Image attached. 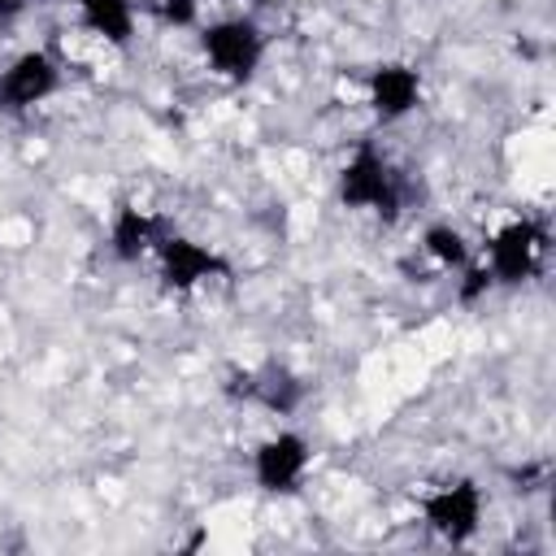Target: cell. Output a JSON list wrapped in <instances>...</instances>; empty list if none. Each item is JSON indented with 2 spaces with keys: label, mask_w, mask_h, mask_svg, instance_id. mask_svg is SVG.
I'll return each instance as SVG.
<instances>
[{
  "label": "cell",
  "mask_w": 556,
  "mask_h": 556,
  "mask_svg": "<svg viewBox=\"0 0 556 556\" xmlns=\"http://www.w3.org/2000/svg\"><path fill=\"white\" fill-rule=\"evenodd\" d=\"M365 104L378 122H400L421 104V74L404 61H382L365 78Z\"/></svg>",
  "instance_id": "obj_8"
},
{
  "label": "cell",
  "mask_w": 556,
  "mask_h": 556,
  "mask_svg": "<svg viewBox=\"0 0 556 556\" xmlns=\"http://www.w3.org/2000/svg\"><path fill=\"white\" fill-rule=\"evenodd\" d=\"M78 4V22L100 35L113 48H126L135 39V0H74Z\"/></svg>",
  "instance_id": "obj_10"
},
{
  "label": "cell",
  "mask_w": 556,
  "mask_h": 556,
  "mask_svg": "<svg viewBox=\"0 0 556 556\" xmlns=\"http://www.w3.org/2000/svg\"><path fill=\"white\" fill-rule=\"evenodd\" d=\"M152 17L169 30H191L200 26V0H152Z\"/></svg>",
  "instance_id": "obj_13"
},
{
  "label": "cell",
  "mask_w": 556,
  "mask_h": 556,
  "mask_svg": "<svg viewBox=\"0 0 556 556\" xmlns=\"http://www.w3.org/2000/svg\"><path fill=\"white\" fill-rule=\"evenodd\" d=\"M26 4H30V0H26ZM35 4H56V0H35Z\"/></svg>",
  "instance_id": "obj_15"
},
{
  "label": "cell",
  "mask_w": 556,
  "mask_h": 556,
  "mask_svg": "<svg viewBox=\"0 0 556 556\" xmlns=\"http://www.w3.org/2000/svg\"><path fill=\"white\" fill-rule=\"evenodd\" d=\"M265 30L252 17H217L200 26L204 65L226 83H248L265 61Z\"/></svg>",
  "instance_id": "obj_3"
},
{
  "label": "cell",
  "mask_w": 556,
  "mask_h": 556,
  "mask_svg": "<svg viewBox=\"0 0 556 556\" xmlns=\"http://www.w3.org/2000/svg\"><path fill=\"white\" fill-rule=\"evenodd\" d=\"M421 252H426L439 269H465V265H469V243H465V235H460L456 226H447V222H439V226H430V230L421 235Z\"/></svg>",
  "instance_id": "obj_12"
},
{
  "label": "cell",
  "mask_w": 556,
  "mask_h": 556,
  "mask_svg": "<svg viewBox=\"0 0 556 556\" xmlns=\"http://www.w3.org/2000/svg\"><path fill=\"white\" fill-rule=\"evenodd\" d=\"M421 521L447 543H469L482 526V486L473 478H447L421 495Z\"/></svg>",
  "instance_id": "obj_5"
},
{
  "label": "cell",
  "mask_w": 556,
  "mask_h": 556,
  "mask_svg": "<svg viewBox=\"0 0 556 556\" xmlns=\"http://www.w3.org/2000/svg\"><path fill=\"white\" fill-rule=\"evenodd\" d=\"M547 252V230L534 217H513L504 226L491 230V239L482 243V269L491 274L495 287H521L539 274Z\"/></svg>",
  "instance_id": "obj_2"
},
{
  "label": "cell",
  "mask_w": 556,
  "mask_h": 556,
  "mask_svg": "<svg viewBox=\"0 0 556 556\" xmlns=\"http://www.w3.org/2000/svg\"><path fill=\"white\" fill-rule=\"evenodd\" d=\"M300 395H304V387L287 369H261V374L243 378V400H252V404H261L265 413H278V417H287L300 404Z\"/></svg>",
  "instance_id": "obj_11"
},
{
  "label": "cell",
  "mask_w": 556,
  "mask_h": 556,
  "mask_svg": "<svg viewBox=\"0 0 556 556\" xmlns=\"http://www.w3.org/2000/svg\"><path fill=\"white\" fill-rule=\"evenodd\" d=\"M152 261H156L161 282H165L169 291H178V295L230 278V261H226L217 248H208V243H200V239H187V235H174V230L161 235V243L152 248Z\"/></svg>",
  "instance_id": "obj_4"
},
{
  "label": "cell",
  "mask_w": 556,
  "mask_h": 556,
  "mask_svg": "<svg viewBox=\"0 0 556 556\" xmlns=\"http://www.w3.org/2000/svg\"><path fill=\"white\" fill-rule=\"evenodd\" d=\"M308 465H313L308 439L300 430H274L252 452V482L265 495H291L308 478Z\"/></svg>",
  "instance_id": "obj_6"
},
{
  "label": "cell",
  "mask_w": 556,
  "mask_h": 556,
  "mask_svg": "<svg viewBox=\"0 0 556 556\" xmlns=\"http://www.w3.org/2000/svg\"><path fill=\"white\" fill-rule=\"evenodd\" d=\"M339 204L343 208H356V213H374V217H395L400 204H404V182L395 174V165L374 148V143H361L343 169H339Z\"/></svg>",
  "instance_id": "obj_1"
},
{
  "label": "cell",
  "mask_w": 556,
  "mask_h": 556,
  "mask_svg": "<svg viewBox=\"0 0 556 556\" xmlns=\"http://www.w3.org/2000/svg\"><path fill=\"white\" fill-rule=\"evenodd\" d=\"M26 9V0H0V22H9V17H17Z\"/></svg>",
  "instance_id": "obj_14"
},
{
  "label": "cell",
  "mask_w": 556,
  "mask_h": 556,
  "mask_svg": "<svg viewBox=\"0 0 556 556\" xmlns=\"http://www.w3.org/2000/svg\"><path fill=\"white\" fill-rule=\"evenodd\" d=\"M165 230H169V226H165L156 213H148V208H139V204H122V208L109 217V252H113L117 261H143V256H152V248L161 243Z\"/></svg>",
  "instance_id": "obj_9"
},
{
  "label": "cell",
  "mask_w": 556,
  "mask_h": 556,
  "mask_svg": "<svg viewBox=\"0 0 556 556\" xmlns=\"http://www.w3.org/2000/svg\"><path fill=\"white\" fill-rule=\"evenodd\" d=\"M56 87H61V65L52 61V52L26 48L0 70V113L22 117V113L39 109L43 100H52Z\"/></svg>",
  "instance_id": "obj_7"
}]
</instances>
